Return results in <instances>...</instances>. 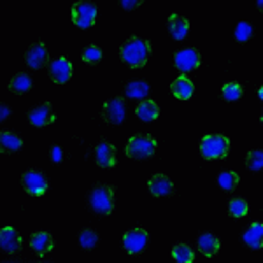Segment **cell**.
Wrapping results in <instances>:
<instances>
[{"instance_id": "1", "label": "cell", "mask_w": 263, "mask_h": 263, "mask_svg": "<svg viewBox=\"0 0 263 263\" xmlns=\"http://www.w3.org/2000/svg\"><path fill=\"white\" fill-rule=\"evenodd\" d=\"M121 60L125 63H128L134 69H139V67H144L151 54V44L149 41H142L139 37H132L121 46L120 49Z\"/></svg>"}, {"instance_id": "2", "label": "cell", "mask_w": 263, "mask_h": 263, "mask_svg": "<svg viewBox=\"0 0 263 263\" xmlns=\"http://www.w3.org/2000/svg\"><path fill=\"white\" fill-rule=\"evenodd\" d=\"M230 149V141L224 135H207L200 142V153L205 160L224 158Z\"/></svg>"}, {"instance_id": "3", "label": "cell", "mask_w": 263, "mask_h": 263, "mask_svg": "<svg viewBox=\"0 0 263 263\" xmlns=\"http://www.w3.org/2000/svg\"><path fill=\"white\" fill-rule=\"evenodd\" d=\"M156 149V142L151 135H135L128 141L126 146V156L134 160H144L153 156Z\"/></svg>"}, {"instance_id": "4", "label": "cell", "mask_w": 263, "mask_h": 263, "mask_svg": "<svg viewBox=\"0 0 263 263\" xmlns=\"http://www.w3.org/2000/svg\"><path fill=\"white\" fill-rule=\"evenodd\" d=\"M90 203L93 207L97 214H111L112 213V207H114V202H112V190L109 186H95V190L91 192V198H90Z\"/></svg>"}, {"instance_id": "5", "label": "cell", "mask_w": 263, "mask_h": 263, "mask_svg": "<svg viewBox=\"0 0 263 263\" xmlns=\"http://www.w3.org/2000/svg\"><path fill=\"white\" fill-rule=\"evenodd\" d=\"M97 18V7L91 2H78L74 4V9H72V21L78 25L79 28L86 30L95 23Z\"/></svg>"}, {"instance_id": "6", "label": "cell", "mask_w": 263, "mask_h": 263, "mask_svg": "<svg viewBox=\"0 0 263 263\" xmlns=\"http://www.w3.org/2000/svg\"><path fill=\"white\" fill-rule=\"evenodd\" d=\"M21 184H23L25 192L33 195V197H42V195L48 192V181L37 171L25 172L23 177H21Z\"/></svg>"}, {"instance_id": "7", "label": "cell", "mask_w": 263, "mask_h": 263, "mask_svg": "<svg viewBox=\"0 0 263 263\" xmlns=\"http://www.w3.org/2000/svg\"><path fill=\"white\" fill-rule=\"evenodd\" d=\"M147 232L142 230V228H134V230L126 232L125 237H123V246L125 249L132 254H137L141 253L147 244Z\"/></svg>"}, {"instance_id": "8", "label": "cell", "mask_w": 263, "mask_h": 263, "mask_svg": "<svg viewBox=\"0 0 263 263\" xmlns=\"http://www.w3.org/2000/svg\"><path fill=\"white\" fill-rule=\"evenodd\" d=\"M174 63L176 67L179 69L181 72H192L200 65V53L193 48H188V49H182L179 53H176L174 57Z\"/></svg>"}, {"instance_id": "9", "label": "cell", "mask_w": 263, "mask_h": 263, "mask_svg": "<svg viewBox=\"0 0 263 263\" xmlns=\"http://www.w3.org/2000/svg\"><path fill=\"white\" fill-rule=\"evenodd\" d=\"M25 60H27L28 67L32 69H42L44 65H48V60H49V54H48V49L44 48L42 42H35V44L30 46V49L25 53Z\"/></svg>"}, {"instance_id": "10", "label": "cell", "mask_w": 263, "mask_h": 263, "mask_svg": "<svg viewBox=\"0 0 263 263\" xmlns=\"http://www.w3.org/2000/svg\"><path fill=\"white\" fill-rule=\"evenodd\" d=\"M104 118L111 125H120L125 120V100L121 97H116L111 102L104 105Z\"/></svg>"}, {"instance_id": "11", "label": "cell", "mask_w": 263, "mask_h": 263, "mask_svg": "<svg viewBox=\"0 0 263 263\" xmlns=\"http://www.w3.org/2000/svg\"><path fill=\"white\" fill-rule=\"evenodd\" d=\"M49 74H51V79L58 84H63L70 79L72 76V65L67 58H58L57 62L51 63L49 67Z\"/></svg>"}, {"instance_id": "12", "label": "cell", "mask_w": 263, "mask_h": 263, "mask_svg": "<svg viewBox=\"0 0 263 263\" xmlns=\"http://www.w3.org/2000/svg\"><path fill=\"white\" fill-rule=\"evenodd\" d=\"M28 120L33 126L37 128H42V126L49 125V123L54 121V114H53V107L51 104H42L41 107H35L33 111L28 112Z\"/></svg>"}, {"instance_id": "13", "label": "cell", "mask_w": 263, "mask_h": 263, "mask_svg": "<svg viewBox=\"0 0 263 263\" xmlns=\"http://www.w3.org/2000/svg\"><path fill=\"white\" fill-rule=\"evenodd\" d=\"M0 248L6 253H16L21 249V237L14 228L6 227L0 230Z\"/></svg>"}, {"instance_id": "14", "label": "cell", "mask_w": 263, "mask_h": 263, "mask_svg": "<svg viewBox=\"0 0 263 263\" xmlns=\"http://www.w3.org/2000/svg\"><path fill=\"white\" fill-rule=\"evenodd\" d=\"M149 190L155 197H165L174 192V184L165 174H156L149 179Z\"/></svg>"}, {"instance_id": "15", "label": "cell", "mask_w": 263, "mask_h": 263, "mask_svg": "<svg viewBox=\"0 0 263 263\" xmlns=\"http://www.w3.org/2000/svg\"><path fill=\"white\" fill-rule=\"evenodd\" d=\"M114 146H111L109 142H100L99 146H97L95 149V156H97V163H99V167L102 168H111L114 167V163H116V160H114Z\"/></svg>"}, {"instance_id": "16", "label": "cell", "mask_w": 263, "mask_h": 263, "mask_svg": "<svg viewBox=\"0 0 263 263\" xmlns=\"http://www.w3.org/2000/svg\"><path fill=\"white\" fill-rule=\"evenodd\" d=\"M30 246L32 249H35L37 254L44 256L46 253H49L53 249V237L46 232H39V233H33L32 239H30Z\"/></svg>"}, {"instance_id": "17", "label": "cell", "mask_w": 263, "mask_h": 263, "mask_svg": "<svg viewBox=\"0 0 263 263\" xmlns=\"http://www.w3.org/2000/svg\"><path fill=\"white\" fill-rule=\"evenodd\" d=\"M168 30H171V35H172L176 41L184 39L186 33H188V30H190L188 20L182 18V16L172 14V16H171V20H168Z\"/></svg>"}, {"instance_id": "18", "label": "cell", "mask_w": 263, "mask_h": 263, "mask_svg": "<svg viewBox=\"0 0 263 263\" xmlns=\"http://www.w3.org/2000/svg\"><path fill=\"white\" fill-rule=\"evenodd\" d=\"M171 90L174 95L177 97V99L181 100H188L190 97L193 95V83L190 81L188 78H184V76H181V78H177L176 81L171 84Z\"/></svg>"}, {"instance_id": "19", "label": "cell", "mask_w": 263, "mask_h": 263, "mask_svg": "<svg viewBox=\"0 0 263 263\" xmlns=\"http://www.w3.org/2000/svg\"><path fill=\"white\" fill-rule=\"evenodd\" d=\"M244 242L253 249H260L263 246V224L253 223L244 233Z\"/></svg>"}, {"instance_id": "20", "label": "cell", "mask_w": 263, "mask_h": 263, "mask_svg": "<svg viewBox=\"0 0 263 263\" xmlns=\"http://www.w3.org/2000/svg\"><path fill=\"white\" fill-rule=\"evenodd\" d=\"M135 112H137V116L141 118L142 121H153V120L158 118L160 109L153 100H144L142 104H139V107Z\"/></svg>"}, {"instance_id": "21", "label": "cell", "mask_w": 263, "mask_h": 263, "mask_svg": "<svg viewBox=\"0 0 263 263\" xmlns=\"http://www.w3.org/2000/svg\"><path fill=\"white\" fill-rule=\"evenodd\" d=\"M198 249L205 256H214L219 249V240L214 235H211V233H203L200 239H198Z\"/></svg>"}, {"instance_id": "22", "label": "cell", "mask_w": 263, "mask_h": 263, "mask_svg": "<svg viewBox=\"0 0 263 263\" xmlns=\"http://www.w3.org/2000/svg\"><path fill=\"white\" fill-rule=\"evenodd\" d=\"M32 86H33V83L30 79V76L25 74V72L16 74L14 78H12V81L9 83V90L14 93H27Z\"/></svg>"}, {"instance_id": "23", "label": "cell", "mask_w": 263, "mask_h": 263, "mask_svg": "<svg viewBox=\"0 0 263 263\" xmlns=\"http://www.w3.org/2000/svg\"><path fill=\"white\" fill-rule=\"evenodd\" d=\"M0 146H2V151H18L21 146H23V141L18 137L16 134H11V132H2L0 134Z\"/></svg>"}, {"instance_id": "24", "label": "cell", "mask_w": 263, "mask_h": 263, "mask_svg": "<svg viewBox=\"0 0 263 263\" xmlns=\"http://www.w3.org/2000/svg\"><path fill=\"white\" fill-rule=\"evenodd\" d=\"M125 93H126V97H130V99H144V97L149 93V84L144 83V81L128 83L125 88Z\"/></svg>"}, {"instance_id": "25", "label": "cell", "mask_w": 263, "mask_h": 263, "mask_svg": "<svg viewBox=\"0 0 263 263\" xmlns=\"http://www.w3.org/2000/svg\"><path fill=\"white\" fill-rule=\"evenodd\" d=\"M172 256H174V260L179 263H192L195 254L186 244H177L176 248L172 249Z\"/></svg>"}, {"instance_id": "26", "label": "cell", "mask_w": 263, "mask_h": 263, "mask_svg": "<svg viewBox=\"0 0 263 263\" xmlns=\"http://www.w3.org/2000/svg\"><path fill=\"white\" fill-rule=\"evenodd\" d=\"M218 182L224 192H233V190L237 188V184H239V176H237L235 172H223V174H219Z\"/></svg>"}, {"instance_id": "27", "label": "cell", "mask_w": 263, "mask_h": 263, "mask_svg": "<svg viewBox=\"0 0 263 263\" xmlns=\"http://www.w3.org/2000/svg\"><path fill=\"white\" fill-rule=\"evenodd\" d=\"M228 213L233 218H242V216L248 214V202L244 198H233L228 205Z\"/></svg>"}, {"instance_id": "28", "label": "cell", "mask_w": 263, "mask_h": 263, "mask_svg": "<svg viewBox=\"0 0 263 263\" xmlns=\"http://www.w3.org/2000/svg\"><path fill=\"white\" fill-rule=\"evenodd\" d=\"M242 97V86L239 83H228L223 86V99L232 102V100H239Z\"/></svg>"}, {"instance_id": "29", "label": "cell", "mask_w": 263, "mask_h": 263, "mask_svg": "<svg viewBox=\"0 0 263 263\" xmlns=\"http://www.w3.org/2000/svg\"><path fill=\"white\" fill-rule=\"evenodd\" d=\"M246 165H248V168H251V171H261L263 168V151H260V149L249 151Z\"/></svg>"}, {"instance_id": "30", "label": "cell", "mask_w": 263, "mask_h": 263, "mask_svg": "<svg viewBox=\"0 0 263 263\" xmlns=\"http://www.w3.org/2000/svg\"><path fill=\"white\" fill-rule=\"evenodd\" d=\"M251 35H253V27L248 21H240L235 28V39L239 42H246L248 39H251Z\"/></svg>"}, {"instance_id": "31", "label": "cell", "mask_w": 263, "mask_h": 263, "mask_svg": "<svg viewBox=\"0 0 263 263\" xmlns=\"http://www.w3.org/2000/svg\"><path fill=\"white\" fill-rule=\"evenodd\" d=\"M83 60L86 63L95 65V63H99L102 60V49L97 48V46H88V48L83 51Z\"/></svg>"}, {"instance_id": "32", "label": "cell", "mask_w": 263, "mask_h": 263, "mask_svg": "<svg viewBox=\"0 0 263 263\" xmlns=\"http://www.w3.org/2000/svg\"><path fill=\"white\" fill-rule=\"evenodd\" d=\"M97 240H99V237H97V233L93 230H83L81 235H79V244H81L84 249L95 248Z\"/></svg>"}, {"instance_id": "33", "label": "cell", "mask_w": 263, "mask_h": 263, "mask_svg": "<svg viewBox=\"0 0 263 263\" xmlns=\"http://www.w3.org/2000/svg\"><path fill=\"white\" fill-rule=\"evenodd\" d=\"M51 158H53L54 163H60L62 158H63V153H62V147L54 146L53 149H51Z\"/></svg>"}, {"instance_id": "34", "label": "cell", "mask_w": 263, "mask_h": 263, "mask_svg": "<svg viewBox=\"0 0 263 263\" xmlns=\"http://www.w3.org/2000/svg\"><path fill=\"white\" fill-rule=\"evenodd\" d=\"M142 4V0H123L121 6L123 9H135V7H139Z\"/></svg>"}, {"instance_id": "35", "label": "cell", "mask_w": 263, "mask_h": 263, "mask_svg": "<svg viewBox=\"0 0 263 263\" xmlns=\"http://www.w3.org/2000/svg\"><path fill=\"white\" fill-rule=\"evenodd\" d=\"M9 114H11V109L7 107L6 104L0 105V120H6V118L9 116Z\"/></svg>"}, {"instance_id": "36", "label": "cell", "mask_w": 263, "mask_h": 263, "mask_svg": "<svg viewBox=\"0 0 263 263\" xmlns=\"http://www.w3.org/2000/svg\"><path fill=\"white\" fill-rule=\"evenodd\" d=\"M256 6H258V9H263V2H261V0H258V2H256Z\"/></svg>"}, {"instance_id": "37", "label": "cell", "mask_w": 263, "mask_h": 263, "mask_svg": "<svg viewBox=\"0 0 263 263\" xmlns=\"http://www.w3.org/2000/svg\"><path fill=\"white\" fill-rule=\"evenodd\" d=\"M258 97H260V99H263V88H260V90H258Z\"/></svg>"}]
</instances>
